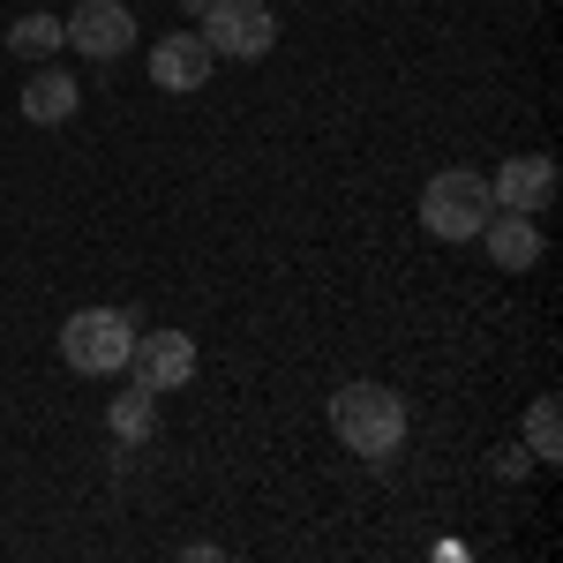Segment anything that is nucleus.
Wrapping results in <instances>:
<instances>
[{
  "mask_svg": "<svg viewBox=\"0 0 563 563\" xmlns=\"http://www.w3.org/2000/svg\"><path fill=\"white\" fill-rule=\"evenodd\" d=\"M331 429H339V443L353 459H390L406 443V406L384 384H346L331 398Z\"/></svg>",
  "mask_w": 563,
  "mask_h": 563,
  "instance_id": "f257e3e1",
  "label": "nucleus"
},
{
  "mask_svg": "<svg viewBox=\"0 0 563 563\" xmlns=\"http://www.w3.org/2000/svg\"><path fill=\"white\" fill-rule=\"evenodd\" d=\"M129 346H135V316L129 308H76L60 323V361L76 376H113L129 368Z\"/></svg>",
  "mask_w": 563,
  "mask_h": 563,
  "instance_id": "f03ea898",
  "label": "nucleus"
},
{
  "mask_svg": "<svg viewBox=\"0 0 563 563\" xmlns=\"http://www.w3.org/2000/svg\"><path fill=\"white\" fill-rule=\"evenodd\" d=\"M496 211V196H488V180L466 174V166H451V174H435L421 188V225H429L435 241H481V225Z\"/></svg>",
  "mask_w": 563,
  "mask_h": 563,
  "instance_id": "7ed1b4c3",
  "label": "nucleus"
},
{
  "mask_svg": "<svg viewBox=\"0 0 563 563\" xmlns=\"http://www.w3.org/2000/svg\"><path fill=\"white\" fill-rule=\"evenodd\" d=\"M203 45L225 53V60H263V53L278 45L271 0H211V8H203Z\"/></svg>",
  "mask_w": 563,
  "mask_h": 563,
  "instance_id": "20e7f679",
  "label": "nucleus"
},
{
  "mask_svg": "<svg viewBox=\"0 0 563 563\" xmlns=\"http://www.w3.org/2000/svg\"><path fill=\"white\" fill-rule=\"evenodd\" d=\"M129 376L143 390H180L188 376H196V339H188V331H135Z\"/></svg>",
  "mask_w": 563,
  "mask_h": 563,
  "instance_id": "39448f33",
  "label": "nucleus"
},
{
  "mask_svg": "<svg viewBox=\"0 0 563 563\" xmlns=\"http://www.w3.org/2000/svg\"><path fill=\"white\" fill-rule=\"evenodd\" d=\"M60 38L76 45V53H90V60H113V53L135 45V15L121 0H84L76 15H60Z\"/></svg>",
  "mask_w": 563,
  "mask_h": 563,
  "instance_id": "423d86ee",
  "label": "nucleus"
},
{
  "mask_svg": "<svg viewBox=\"0 0 563 563\" xmlns=\"http://www.w3.org/2000/svg\"><path fill=\"white\" fill-rule=\"evenodd\" d=\"M488 196H496V211H541L549 196H556V158H541V151H526V158H511L504 174L488 180Z\"/></svg>",
  "mask_w": 563,
  "mask_h": 563,
  "instance_id": "0eeeda50",
  "label": "nucleus"
},
{
  "mask_svg": "<svg viewBox=\"0 0 563 563\" xmlns=\"http://www.w3.org/2000/svg\"><path fill=\"white\" fill-rule=\"evenodd\" d=\"M151 84L158 90H203L211 84V45L196 38V31L158 38V53H151Z\"/></svg>",
  "mask_w": 563,
  "mask_h": 563,
  "instance_id": "6e6552de",
  "label": "nucleus"
},
{
  "mask_svg": "<svg viewBox=\"0 0 563 563\" xmlns=\"http://www.w3.org/2000/svg\"><path fill=\"white\" fill-rule=\"evenodd\" d=\"M481 241H488V263H496V271H533V263H541V233H533L526 211H488Z\"/></svg>",
  "mask_w": 563,
  "mask_h": 563,
  "instance_id": "1a4fd4ad",
  "label": "nucleus"
},
{
  "mask_svg": "<svg viewBox=\"0 0 563 563\" xmlns=\"http://www.w3.org/2000/svg\"><path fill=\"white\" fill-rule=\"evenodd\" d=\"M76 76L68 68H31V84H23V121H38V129H53V121H68L76 113Z\"/></svg>",
  "mask_w": 563,
  "mask_h": 563,
  "instance_id": "9d476101",
  "label": "nucleus"
},
{
  "mask_svg": "<svg viewBox=\"0 0 563 563\" xmlns=\"http://www.w3.org/2000/svg\"><path fill=\"white\" fill-rule=\"evenodd\" d=\"M151 429H158V390L129 384L121 398H113V435H121V443H143Z\"/></svg>",
  "mask_w": 563,
  "mask_h": 563,
  "instance_id": "9b49d317",
  "label": "nucleus"
},
{
  "mask_svg": "<svg viewBox=\"0 0 563 563\" xmlns=\"http://www.w3.org/2000/svg\"><path fill=\"white\" fill-rule=\"evenodd\" d=\"M53 45H60V15H45V8L8 23V53H15V60H45Z\"/></svg>",
  "mask_w": 563,
  "mask_h": 563,
  "instance_id": "f8f14e48",
  "label": "nucleus"
},
{
  "mask_svg": "<svg viewBox=\"0 0 563 563\" xmlns=\"http://www.w3.org/2000/svg\"><path fill=\"white\" fill-rule=\"evenodd\" d=\"M563 413H556V398H533V413H526V443H533V459H563Z\"/></svg>",
  "mask_w": 563,
  "mask_h": 563,
  "instance_id": "ddd939ff",
  "label": "nucleus"
}]
</instances>
